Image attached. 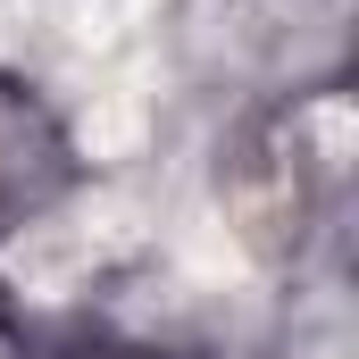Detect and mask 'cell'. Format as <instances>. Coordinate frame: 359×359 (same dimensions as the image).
Instances as JSON below:
<instances>
[{
    "instance_id": "cell-2",
    "label": "cell",
    "mask_w": 359,
    "mask_h": 359,
    "mask_svg": "<svg viewBox=\"0 0 359 359\" xmlns=\"http://www.w3.org/2000/svg\"><path fill=\"white\" fill-rule=\"evenodd\" d=\"M67 192H76V142H67V126L17 76H0V243L17 226H34L42 209H59Z\"/></svg>"
},
{
    "instance_id": "cell-4",
    "label": "cell",
    "mask_w": 359,
    "mask_h": 359,
    "mask_svg": "<svg viewBox=\"0 0 359 359\" xmlns=\"http://www.w3.org/2000/svg\"><path fill=\"white\" fill-rule=\"evenodd\" d=\"M0 359H25V326H17V309L0 301Z\"/></svg>"
},
{
    "instance_id": "cell-1",
    "label": "cell",
    "mask_w": 359,
    "mask_h": 359,
    "mask_svg": "<svg viewBox=\"0 0 359 359\" xmlns=\"http://www.w3.org/2000/svg\"><path fill=\"white\" fill-rule=\"evenodd\" d=\"M343 92H309V100H284L259 126L234 134L226 151V209L243 217V243L259 259H301V243L326 226L334 192H343Z\"/></svg>"
},
{
    "instance_id": "cell-3",
    "label": "cell",
    "mask_w": 359,
    "mask_h": 359,
    "mask_svg": "<svg viewBox=\"0 0 359 359\" xmlns=\"http://www.w3.org/2000/svg\"><path fill=\"white\" fill-rule=\"evenodd\" d=\"M67 359H168V351H151V343H76Z\"/></svg>"
}]
</instances>
